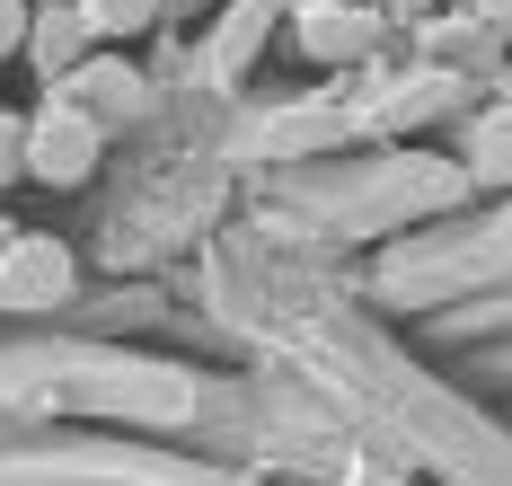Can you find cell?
I'll return each mask as SVG.
<instances>
[{
	"label": "cell",
	"instance_id": "1",
	"mask_svg": "<svg viewBox=\"0 0 512 486\" xmlns=\"http://www.w3.org/2000/svg\"><path fill=\"white\" fill-rule=\"evenodd\" d=\"M98 151H106V124L71 89H53L45 107L27 115V177H45V186H80L89 168H98Z\"/></svg>",
	"mask_w": 512,
	"mask_h": 486
},
{
	"label": "cell",
	"instance_id": "2",
	"mask_svg": "<svg viewBox=\"0 0 512 486\" xmlns=\"http://www.w3.org/2000/svg\"><path fill=\"white\" fill-rule=\"evenodd\" d=\"M62 292H71L62 239H9V248H0V301H9V310H45Z\"/></svg>",
	"mask_w": 512,
	"mask_h": 486
},
{
	"label": "cell",
	"instance_id": "3",
	"mask_svg": "<svg viewBox=\"0 0 512 486\" xmlns=\"http://www.w3.org/2000/svg\"><path fill=\"white\" fill-rule=\"evenodd\" d=\"M89 18H80V0H62V9H36V36H27V62H36V80L45 89H71L80 71H89Z\"/></svg>",
	"mask_w": 512,
	"mask_h": 486
},
{
	"label": "cell",
	"instance_id": "4",
	"mask_svg": "<svg viewBox=\"0 0 512 486\" xmlns=\"http://www.w3.org/2000/svg\"><path fill=\"white\" fill-rule=\"evenodd\" d=\"M265 18H274V0H230L221 18H212V45H204V71L212 80H239L265 45Z\"/></svg>",
	"mask_w": 512,
	"mask_h": 486
},
{
	"label": "cell",
	"instance_id": "5",
	"mask_svg": "<svg viewBox=\"0 0 512 486\" xmlns=\"http://www.w3.org/2000/svg\"><path fill=\"white\" fill-rule=\"evenodd\" d=\"M362 45H371V18H362L354 0H301V54L354 62Z\"/></svg>",
	"mask_w": 512,
	"mask_h": 486
},
{
	"label": "cell",
	"instance_id": "6",
	"mask_svg": "<svg viewBox=\"0 0 512 486\" xmlns=\"http://www.w3.org/2000/svg\"><path fill=\"white\" fill-rule=\"evenodd\" d=\"M142 89H151V80H142L133 62H89V71L71 80V98L98 115V124H124V115H142Z\"/></svg>",
	"mask_w": 512,
	"mask_h": 486
},
{
	"label": "cell",
	"instance_id": "7",
	"mask_svg": "<svg viewBox=\"0 0 512 486\" xmlns=\"http://www.w3.org/2000/svg\"><path fill=\"white\" fill-rule=\"evenodd\" d=\"M468 177H486V186H512V98L477 115V133H468Z\"/></svg>",
	"mask_w": 512,
	"mask_h": 486
},
{
	"label": "cell",
	"instance_id": "8",
	"mask_svg": "<svg viewBox=\"0 0 512 486\" xmlns=\"http://www.w3.org/2000/svg\"><path fill=\"white\" fill-rule=\"evenodd\" d=\"M159 9H168V0H80V18H89V36H98V45L159 27Z\"/></svg>",
	"mask_w": 512,
	"mask_h": 486
},
{
	"label": "cell",
	"instance_id": "9",
	"mask_svg": "<svg viewBox=\"0 0 512 486\" xmlns=\"http://www.w3.org/2000/svg\"><path fill=\"white\" fill-rule=\"evenodd\" d=\"M36 9H45V0H0V62L27 54V36H36Z\"/></svg>",
	"mask_w": 512,
	"mask_h": 486
},
{
	"label": "cell",
	"instance_id": "10",
	"mask_svg": "<svg viewBox=\"0 0 512 486\" xmlns=\"http://www.w3.org/2000/svg\"><path fill=\"white\" fill-rule=\"evenodd\" d=\"M18 168H27V115H9V107H0V186H9Z\"/></svg>",
	"mask_w": 512,
	"mask_h": 486
},
{
	"label": "cell",
	"instance_id": "11",
	"mask_svg": "<svg viewBox=\"0 0 512 486\" xmlns=\"http://www.w3.org/2000/svg\"><path fill=\"white\" fill-rule=\"evenodd\" d=\"M486 18H495V27H512V0H486Z\"/></svg>",
	"mask_w": 512,
	"mask_h": 486
},
{
	"label": "cell",
	"instance_id": "12",
	"mask_svg": "<svg viewBox=\"0 0 512 486\" xmlns=\"http://www.w3.org/2000/svg\"><path fill=\"white\" fill-rule=\"evenodd\" d=\"M495 239H504V257H512V213H504V221H495Z\"/></svg>",
	"mask_w": 512,
	"mask_h": 486
},
{
	"label": "cell",
	"instance_id": "13",
	"mask_svg": "<svg viewBox=\"0 0 512 486\" xmlns=\"http://www.w3.org/2000/svg\"><path fill=\"white\" fill-rule=\"evenodd\" d=\"M45 9H62V0H45Z\"/></svg>",
	"mask_w": 512,
	"mask_h": 486
}]
</instances>
